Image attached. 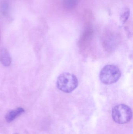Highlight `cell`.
<instances>
[{"label": "cell", "mask_w": 133, "mask_h": 134, "mask_svg": "<svg viewBox=\"0 0 133 134\" xmlns=\"http://www.w3.org/2000/svg\"><path fill=\"white\" fill-rule=\"evenodd\" d=\"M78 79L72 73L64 72L61 74L57 79L56 85L59 90L66 93H71L77 87Z\"/></svg>", "instance_id": "obj_1"}, {"label": "cell", "mask_w": 133, "mask_h": 134, "mask_svg": "<svg viewBox=\"0 0 133 134\" xmlns=\"http://www.w3.org/2000/svg\"><path fill=\"white\" fill-rule=\"evenodd\" d=\"M121 76V72L117 66L107 65L101 70L100 79L102 83L110 85L118 81Z\"/></svg>", "instance_id": "obj_2"}, {"label": "cell", "mask_w": 133, "mask_h": 134, "mask_svg": "<svg viewBox=\"0 0 133 134\" xmlns=\"http://www.w3.org/2000/svg\"><path fill=\"white\" fill-rule=\"evenodd\" d=\"M112 118L116 123L123 124L127 123L132 117V111L126 105L120 104L112 109Z\"/></svg>", "instance_id": "obj_3"}, {"label": "cell", "mask_w": 133, "mask_h": 134, "mask_svg": "<svg viewBox=\"0 0 133 134\" xmlns=\"http://www.w3.org/2000/svg\"><path fill=\"white\" fill-rule=\"evenodd\" d=\"M24 112L25 110L22 108H18L16 109L11 110L7 113L5 115V120L8 122H11L22 115Z\"/></svg>", "instance_id": "obj_4"}, {"label": "cell", "mask_w": 133, "mask_h": 134, "mask_svg": "<svg viewBox=\"0 0 133 134\" xmlns=\"http://www.w3.org/2000/svg\"><path fill=\"white\" fill-rule=\"evenodd\" d=\"M0 61L5 66H9L11 63V58L7 49L3 48L0 51Z\"/></svg>", "instance_id": "obj_5"}, {"label": "cell", "mask_w": 133, "mask_h": 134, "mask_svg": "<svg viewBox=\"0 0 133 134\" xmlns=\"http://www.w3.org/2000/svg\"><path fill=\"white\" fill-rule=\"evenodd\" d=\"M79 0H63V7L68 10L74 9L77 6Z\"/></svg>", "instance_id": "obj_6"}, {"label": "cell", "mask_w": 133, "mask_h": 134, "mask_svg": "<svg viewBox=\"0 0 133 134\" xmlns=\"http://www.w3.org/2000/svg\"><path fill=\"white\" fill-rule=\"evenodd\" d=\"M130 15V10L127 8L124 9L121 13L120 20L123 23H125L129 18Z\"/></svg>", "instance_id": "obj_7"}, {"label": "cell", "mask_w": 133, "mask_h": 134, "mask_svg": "<svg viewBox=\"0 0 133 134\" xmlns=\"http://www.w3.org/2000/svg\"><path fill=\"white\" fill-rule=\"evenodd\" d=\"M9 5L7 2H3L0 4V12L4 15H6L8 13Z\"/></svg>", "instance_id": "obj_8"}, {"label": "cell", "mask_w": 133, "mask_h": 134, "mask_svg": "<svg viewBox=\"0 0 133 134\" xmlns=\"http://www.w3.org/2000/svg\"><path fill=\"white\" fill-rule=\"evenodd\" d=\"M0 40H1V31H0Z\"/></svg>", "instance_id": "obj_9"}, {"label": "cell", "mask_w": 133, "mask_h": 134, "mask_svg": "<svg viewBox=\"0 0 133 134\" xmlns=\"http://www.w3.org/2000/svg\"><path fill=\"white\" fill-rule=\"evenodd\" d=\"M14 134H19L17 133H15Z\"/></svg>", "instance_id": "obj_10"}]
</instances>
